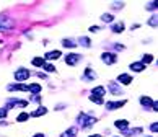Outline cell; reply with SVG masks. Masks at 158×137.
Here are the masks:
<instances>
[{
	"label": "cell",
	"instance_id": "83f0119b",
	"mask_svg": "<svg viewBox=\"0 0 158 137\" xmlns=\"http://www.w3.org/2000/svg\"><path fill=\"white\" fill-rule=\"evenodd\" d=\"M0 118H7V108H0Z\"/></svg>",
	"mask_w": 158,
	"mask_h": 137
},
{
	"label": "cell",
	"instance_id": "d590c367",
	"mask_svg": "<svg viewBox=\"0 0 158 137\" xmlns=\"http://www.w3.org/2000/svg\"><path fill=\"white\" fill-rule=\"evenodd\" d=\"M33 137H44V134H36V135H33Z\"/></svg>",
	"mask_w": 158,
	"mask_h": 137
},
{
	"label": "cell",
	"instance_id": "4dcf8cb0",
	"mask_svg": "<svg viewBox=\"0 0 158 137\" xmlns=\"http://www.w3.org/2000/svg\"><path fill=\"white\" fill-rule=\"evenodd\" d=\"M158 7V3L156 2H152V3H148V10H155Z\"/></svg>",
	"mask_w": 158,
	"mask_h": 137
},
{
	"label": "cell",
	"instance_id": "5b68a950",
	"mask_svg": "<svg viewBox=\"0 0 158 137\" xmlns=\"http://www.w3.org/2000/svg\"><path fill=\"white\" fill-rule=\"evenodd\" d=\"M101 59H103V62L108 64V65H113L116 61H118V57H116L114 54H111V52H103V54H101Z\"/></svg>",
	"mask_w": 158,
	"mask_h": 137
},
{
	"label": "cell",
	"instance_id": "8d00e7d4",
	"mask_svg": "<svg viewBox=\"0 0 158 137\" xmlns=\"http://www.w3.org/2000/svg\"><path fill=\"white\" fill-rule=\"evenodd\" d=\"M88 137H101L99 134H93V135H88Z\"/></svg>",
	"mask_w": 158,
	"mask_h": 137
},
{
	"label": "cell",
	"instance_id": "52a82bcc",
	"mask_svg": "<svg viewBox=\"0 0 158 137\" xmlns=\"http://www.w3.org/2000/svg\"><path fill=\"white\" fill-rule=\"evenodd\" d=\"M11 26H13V21L5 15H0V29H10Z\"/></svg>",
	"mask_w": 158,
	"mask_h": 137
},
{
	"label": "cell",
	"instance_id": "7c38bea8",
	"mask_svg": "<svg viewBox=\"0 0 158 137\" xmlns=\"http://www.w3.org/2000/svg\"><path fill=\"white\" fill-rule=\"evenodd\" d=\"M152 103H153V100L150 96H142L140 98V105L143 106V108H152Z\"/></svg>",
	"mask_w": 158,
	"mask_h": 137
},
{
	"label": "cell",
	"instance_id": "836d02e7",
	"mask_svg": "<svg viewBox=\"0 0 158 137\" xmlns=\"http://www.w3.org/2000/svg\"><path fill=\"white\" fill-rule=\"evenodd\" d=\"M114 47H116V49H118V51H122V49H124V46H122V44H116Z\"/></svg>",
	"mask_w": 158,
	"mask_h": 137
},
{
	"label": "cell",
	"instance_id": "ac0fdd59",
	"mask_svg": "<svg viewBox=\"0 0 158 137\" xmlns=\"http://www.w3.org/2000/svg\"><path fill=\"white\" fill-rule=\"evenodd\" d=\"M85 74H86V75L83 77L85 80H95V79H96V75H95V72H93L91 69H86V70H85Z\"/></svg>",
	"mask_w": 158,
	"mask_h": 137
},
{
	"label": "cell",
	"instance_id": "d4e9b609",
	"mask_svg": "<svg viewBox=\"0 0 158 137\" xmlns=\"http://www.w3.org/2000/svg\"><path fill=\"white\" fill-rule=\"evenodd\" d=\"M78 43H80V44H83L85 47H90V46H91V43H90V39H88V38H80V39H78Z\"/></svg>",
	"mask_w": 158,
	"mask_h": 137
},
{
	"label": "cell",
	"instance_id": "4fadbf2b",
	"mask_svg": "<svg viewBox=\"0 0 158 137\" xmlns=\"http://www.w3.org/2000/svg\"><path fill=\"white\" fill-rule=\"evenodd\" d=\"M114 126L118 127V129H121V131H126L127 126H129V121H126V119H119V121L114 122Z\"/></svg>",
	"mask_w": 158,
	"mask_h": 137
},
{
	"label": "cell",
	"instance_id": "30bf717a",
	"mask_svg": "<svg viewBox=\"0 0 158 137\" xmlns=\"http://www.w3.org/2000/svg\"><path fill=\"white\" fill-rule=\"evenodd\" d=\"M28 101L23 100V101H18V100H8L7 101V109L8 108H15V106H26Z\"/></svg>",
	"mask_w": 158,
	"mask_h": 137
},
{
	"label": "cell",
	"instance_id": "9c48e42d",
	"mask_svg": "<svg viewBox=\"0 0 158 137\" xmlns=\"http://www.w3.org/2000/svg\"><path fill=\"white\" fill-rule=\"evenodd\" d=\"M126 105V101L124 100H121V101H109V103H106V109H116V108H122V106Z\"/></svg>",
	"mask_w": 158,
	"mask_h": 137
},
{
	"label": "cell",
	"instance_id": "5bb4252c",
	"mask_svg": "<svg viewBox=\"0 0 158 137\" xmlns=\"http://www.w3.org/2000/svg\"><path fill=\"white\" fill-rule=\"evenodd\" d=\"M60 56H62L60 51H51V52H48V54H46L44 59H49V61H52V59H59Z\"/></svg>",
	"mask_w": 158,
	"mask_h": 137
},
{
	"label": "cell",
	"instance_id": "9a60e30c",
	"mask_svg": "<svg viewBox=\"0 0 158 137\" xmlns=\"http://www.w3.org/2000/svg\"><path fill=\"white\" fill-rule=\"evenodd\" d=\"M111 29H113V33H122L124 31V23H114L113 26H111Z\"/></svg>",
	"mask_w": 158,
	"mask_h": 137
},
{
	"label": "cell",
	"instance_id": "4316f807",
	"mask_svg": "<svg viewBox=\"0 0 158 137\" xmlns=\"http://www.w3.org/2000/svg\"><path fill=\"white\" fill-rule=\"evenodd\" d=\"M44 70H46V72H52V74H54L56 72V67L52 64H46L44 65Z\"/></svg>",
	"mask_w": 158,
	"mask_h": 137
},
{
	"label": "cell",
	"instance_id": "f1b7e54d",
	"mask_svg": "<svg viewBox=\"0 0 158 137\" xmlns=\"http://www.w3.org/2000/svg\"><path fill=\"white\" fill-rule=\"evenodd\" d=\"M148 25L150 26H156V16H152L150 21H148Z\"/></svg>",
	"mask_w": 158,
	"mask_h": 137
},
{
	"label": "cell",
	"instance_id": "277c9868",
	"mask_svg": "<svg viewBox=\"0 0 158 137\" xmlns=\"http://www.w3.org/2000/svg\"><path fill=\"white\" fill-rule=\"evenodd\" d=\"M31 75V72L28 69H18L15 72V79L18 80V82H23V80H28V77Z\"/></svg>",
	"mask_w": 158,
	"mask_h": 137
},
{
	"label": "cell",
	"instance_id": "8992f818",
	"mask_svg": "<svg viewBox=\"0 0 158 137\" xmlns=\"http://www.w3.org/2000/svg\"><path fill=\"white\" fill-rule=\"evenodd\" d=\"M80 59H81L80 54H67V56H65V64H69V65H77V64L80 62Z\"/></svg>",
	"mask_w": 158,
	"mask_h": 137
},
{
	"label": "cell",
	"instance_id": "1f68e13d",
	"mask_svg": "<svg viewBox=\"0 0 158 137\" xmlns=\"http://www.w3.org/2000/svg\"><path fill=\"white\" fill-rule=\"evenodd\" d=\"M90 31H91V33H96V31H99V26H91V28H90Z\"/></svg>",
	"mask_w": 158,
	"mask_h": 137
},
{
	"label": "cell",
	"instance_id": "44dd1931",
	"mask_svg": "<svg viewBox=\"0 0 158 137\" xmlns=\"http://www.w3.org/2000/svg\"><path fill=\"white\" fill-rule=\"evenodd\" d=\"M62 46H65V47H75V41H70V39H62Z\"/></svg>",
	"mask_w": 158,
	"mask_h": 137
},
{
	"label": "cell",
	"instance_id": "7402d4cb",
	"mask_svg": "<svg viewBox=\"0 0 158 137\" xmlns=\"http://www.w3.org/2000/svg\"><path fill=\"white\" fill-rule=\"evenodd\" d=\"M140 131H142V129H126V131H122V132H124L126 135H134V134H137V132H140Z\"/></svg>",
	"mask_w": 158,
	"mask_h": 137
},
{
	"label": "cell",
	"instance_id": "2e32d148",
	"mask_svg": "<svg viewBox=\"0 0 158 137\" xmlns=\"http://www.w3.org/2000/svg\"><path fill=\"white\" fill-rule=\"evenodd\" d=\"M31 62H33V65H36V67H44V65H46V61L43 57H34Z\"/></svg>",
	"mask_w": 158,
	"mask_h": 137
},
{
	"label": "cell",
	"instance_id": "6da1fadb",
	"mask_svg": "<svg viewBox=\"0 0 158 137\" xmlns=\"http://www.w3.org/2000/svg\"><path fill=\"white\" fill-rule=\"evenodd\" d=\"M13 90H20V92H31L33 95H38V93L41 92V85H38V83H31V85L15 83V85H10V87H8V92H13Z\"/></svg>",
	"mask_w": 158,
	"mask_h": 137
},
{
	"label": "cell",
	"instance_id": "603a6c76",
	"mask_svg": "<svg viewBox=\"0 0 158 137\" xmlns=\"http://www.w3.org/2000/svg\"><path fill=\"white\" fill-rule=\"evenodd\" d=\"M101 20H103V21H106V23H111V21H114V16H113V15H109V13H104V15L101 16Z\"/></svg>",
	"mask_w": 158,
	"mask_h": 137
},
{
	"label": "cell",
	"instance_id": "ba28073f",
	"mask_svg": "<svg viewBox=\"0 0 158 137\" xmlns=\"http://www.w3.org/2000/svg\"><path fill=\"white\" fill-rule=\"evenodd\" d=\"M145 67H147V65H145L142 61H139V62H132V64H131V70H132V72H143Z\"/></svg>",
	"mask_w": 158,
	"mask_h": 137
},
{
	"label": "cell",
	"instance_id": "3957f363",
	"mask_svg": "<svg viewBox=\"0 0 158 137\" xmlns=\"http://www.w3.org/2000/svg\"><path fill=\"white\" fill-rule=\"evenodd\" d=\"M104 93H106V90H104V87H95L91 90V101L93 103H96V105H103V96H104Z\"/></svg>",
	"mask_w": 158,
	"mask_h": 137
},
{
	"label": "cell",
	"instance_id": "d6986e66",
	"mask_svg": "<svg viewBox=\"0 0 158 137\" xmlns=\"http://www.w3.org/2000/svg\"><path fill=\"white\" fill-rule=\"evenodd\" d=\"M46 113H48V109H46V108H44V106H41V108H38V109H36V111H34V113H33V114H31V116H34V118H38V116H44V114H46Z\"/></svg>",
	"mask_w": 158,
	"mask_h": 137
},
{
	"label": "cell",
	"instance_id": "cb8c5ba5",
	"mask_svg": "<svg viewBox=\"0 0 158 137\" xmlns=\"http://www.w3.org/2000/svg\"><path fill=\"white\" fill-rule=\"evenodd\" d=\"M152 61H153V56H152V54H145V56L142 57V62H143L145 65H147V64H150Z\"/></svg>",
	"mask_w": 158,
	"mask_h": 137
},
{
	"label": "cell",
	"instance_id": "ffe728a7",
	"mask_svg": "<svg viewBox=\"0 0 158 137\" xmlns=\"http://www.w3.org/2000/svg\"><path fill=\"white\" fill-rule=\"evenodd\" d=\"M111 93H113V95H121L122 93V90H121V88H118V87H116V83H111Z\"/></svg>",
	"mask_w": 158,
	"mask_h": 137
},
{
	"label": "cell",
	"instance_id": "e0dca14e",
	"mask_svg": "<svg viewBox=\"0 0 158 137\" xmlns=\"http://www.w3.org/2000/svg\"><path fill=\"white\" fill-rule=\"evenodd\" d=\"M75 135H77V127H70L69 131H65L62 134V137H75Z\"/></svg>",
	"mask_w": 158,
	"mask_h": 137
},
{
	"label": "cell",
	"instance_id": "7a4b0ae2",
	"mask_svg": "<svg viewBox=\"0 0 158 137\" xmlns=\"http://www.w3.org/2000/svg\"><path fill=\"white\" fill-rule=\"evenodd\" d=\"M77 122L81 127H91L93 124L96 122V118H93L90 114H85V113H80V114L77 116Z\"/></svg>",
	"mask_w": 158,
	"mask_h": 137
},
{
	"label": "cell",
	"instance_id": "f546056e",
	"mask_svg": "<svg viewBox=\"0 0 158 137\" xmlns=\"http://www.w3.org/2000/svg\"><path fill=\"white\" fill-rule=\"evenodd\" d=\"M150 131H152V132H156V131H158V122H153V124H152V126H150Z\"/></svg>",
	"mask_w": 158,
	"mask_h": 137
},
{
	"label": "cell",
	"instance_id": "e575fe53",
	"mask_svg": "<svg viewBox=\"0 0 158 137\" xmlns=\"http://www.w3.org/2000/svg\"><path fill=\"white\" fill-rule=\"evenodd\" d=\"M122 5H124L122 2H114V3H113V7H122Z\"/></svg>",
	"mask_w": 158,
	"mask_h": 137
},
{
	"label": "cell",
	"instance_id": "d6a6232c",
	"mask_svg": "<svg viewBox=\"0 0 158 137\" xmlns=\"http://www.w3.org/2000/svg\"><path fill=\"white\" fill-rule=\"evenodd\" d=\"M152 108H153L155 111H158V103H156V101H153V103H152Z\"/></svg>",
	"mask_w": 158,
	"mask_h": 137
},
{
	"label": "cell",
	"instance_id": "484cf974",
	"mask_svg": "<svg viewBox=\"0 0 158 137\" xmlns=\"http://www.w3.org/2000/svg\"><path fill=\"white\" fill-rule=\"evenodd\" d=\"M28 118H30V114H28V113H21V114L16 118V121H18V122H23V121H26Z\"/></svg>",
	"mask_w": 158,
	"mask_h": 137
},
{
	"label": "cell",
	"instance_id": "8fae6325",
	"mask_svg": "<svg viewBox=\"0 0 158 137\" xmlns=\"http://www.w3.org/2000/svg\"><path fill=\"white\" fill-rule=\"evenodd\" d=\"M118 82L122 83V85H131V83H132V77L129 75V74H121L118 77Z\"/></svg>",
	"mask_w": 158,
	"mask_h": 137
}]
</instances>
